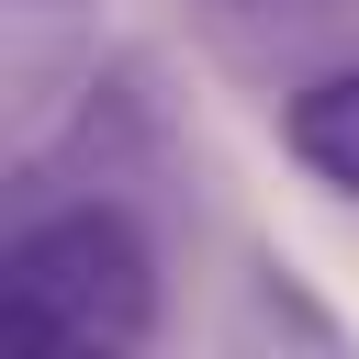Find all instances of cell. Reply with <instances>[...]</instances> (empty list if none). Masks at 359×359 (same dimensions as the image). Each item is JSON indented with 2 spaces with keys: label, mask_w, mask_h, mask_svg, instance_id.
I'll return each instance as SVG.
<instances>
[{
  "label": "cell",
  "mask_w": 359,
  "mask_h": 359,
  "mask_svg": "<svg viewBox=\"0 0 359 359\" xmlns=\"http://www.w3.org/2000/svg\"><path fill=\"white\" fill-rule=\"evenodd\" d=\"M0 337L22 359H112L157 337V247L123 202H56L0 247Z\"/></svg>",
  "instance_id": "6da1fadb"
},
{
  "label": "cell",
  "mask_w": 359,
  "mask_h": 359,
  "mask_svg": "<svg viewBox=\"0 0 359 359\" xmlns=\"http://www.w3.org/2000/svg\"><path fill=\"white\" fill-rule=\"evenodd\" d=\"M280 146L303 157V180H325L337 202H359V56L292 90V112H280Z\"/></svg>",
  "instance_id": "7a4b0ae2"
},
{
  "label": "cell",
  "mask_w": 359,
  "mask_h": 359,
  "mask_svg": "<svg viewBox=\"0 0 359 359\" xmlns=\"http://www.w3.org/2000/svg\"><path fill=\"white\" fill-rule=\"evenodd\" d=\"M247 11H325V0H247Z\"/></svg>",
  "instance_id": "3957f363"
}]
</instances>
